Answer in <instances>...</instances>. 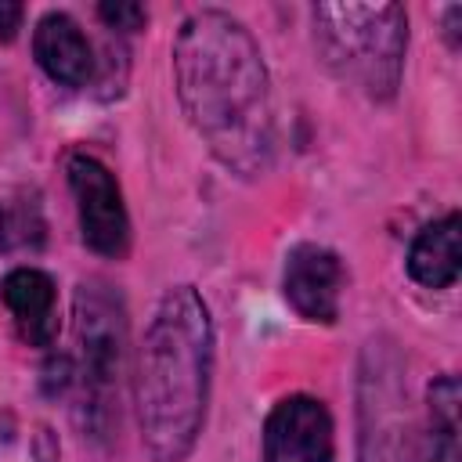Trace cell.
<instances>
[{
    "instance_id": "6da1fadb",
    "label": "cell",
    "mask_w": 462,
    "mask_h": 462,
    "mask_svg": "<svg viewBox=\"0 0 462 462\" xmlns=\"http://www.w3.org/2000/svg\"><path fill=\"white\" fill-rule=\"evenodd\" d=\"M173 76L191 126L227 170L253 177L271 166L274 112L267 65L238 18L195 11L177 32Z\"/></svg>"
},
{
    "instance_id": "7a4b0ae2",
    "label": "cell",
    "mask_w": 462,
    "mask_h": 462,
    "mask_svg": "<svg viewBox=\"0 0 462 462\" xmlns=\"http://www.w3.org/2000/svg\"><path fill=\"white\" fill-rule=\"evenodd\" d=\"M213 372V321L195 285L159 300L137 357V422L155 462H184L202 433Z\"/></svg>"
},
{
    "instance_id": "3957f363",
    "label": "cell",
    "mask_w": 462,
    "mask_h": 462,
    "mask_svg": "<svg viewBox=\"0 0 462 462\" xmlns=\"http://www.w3.org/2000/svg\"><path fill=\"white\" fill-rule=\"evenodd\" d=\"M314 43L321 61L354 90L393 97L404 69L408 14L401 4H318Z\"/></svg>"
},
{
    "instance_id": "277c9868",
    "label": "cell",
    "mask_w": 462,
    "mask_h": 462,
    "mask_svg": "<svg viewBox=\"0 0 462 462\" xmlns=\"http://www.w3.org/2000/svg\"><path fill=\"white\" fill-rule=\"evenodd\" d=\"M69 184L79 209L83 242L101 256H126L130 245V220L119 195V184L112 170L94 155H72L69 159Z\"/></svg>"
},
{
    "instance_id": "5b68a950",
    "label": "cell",
    "mask_w": 462,
    "mask_h": 462,
    "mask_svg": "<svg viewBox=\"0 0 462 462\" xmlns=\"http://www.w3.org/2000/svg\"><path fill=\"white\" fill-rule=\"evenodd\" d=\"M332 415L318 397L292 393L263 422V462H332Z\"/></svg>"
},
{
    "instance_id": "8992f818",
    "label": "cell",
    "mask_w": 462,
    "mask_h": 462,
    "mask_svg": "<svg viewBox=\"0 0 462 462\" xmlns=\"http://www.w3.org/2000/svg\"><path fill=\"white\" fill-rule=\"evenodd\" d=\"M76 328L94 390H108L123 365V307L101 282H83L76 292Z\"/></svg>"
},
{
    "instance_id": "52a82bcc",
    "label": "cell",
    "mask_w": 462,
    "mask_h": 462,
    "mask_svg": "<svg viewBox=\"0 0 462 462\" xmlns=\"http://www.w3.org/2000/svg\"><path fill=\"white\" fill-rule=\"evenodd\" d=\"M285 300L296 307L300 318L332 325L339 318V296H343V263L332 249L303 242L285 256Z\"/></svg>"
},
{
    "instance_id": "ba28073f",
    "label": "cell",
    "mask_w": 462,
    "mask_h": 462,
    "mask_svg": "<svg viewBox=\"0 0 462 462\" xmlns=\"http://www.w3.org/2000/svg\"><path fill=\"white\" fill-rule=\"evenodd\" d=\"M32 51H36L40 69L61 87H83L94 76V51L83 29L61 11H51L36 22Z\"/></svg>"
},
{
    "instance_id": "9c48e42d",
    "label": "cell",
    "mask_w": 462,
    "mask_h": 462,
    "mask_svg": "<svg viewBox=\"0 0 462 462\" xmlns=\"http://www.w3.org/2000/svg\"><path fill=\"white\" fill-rule=\"evenodd\" d=\"M458 267H462V220L458 213H448L415 235L408 249V274L426 289H448L455 285Z\"/></svg>"
},
{
    "instance_id": "30bf717a",
    "label": "cell",
    "mask_w": 462,
    "mask_h": 462,
    "mask_svg": "<svg viewBox=\"0 0 462 462\" xmlns=\"http://www.w3.org/2000/svg\"><path fill=\"white\" fill-rule=\"evenodd\" d=\"M4 300L32 346H51L58 336V307H54V282L36 267H18L4 278Z\"/></svg>"
},
{
    "instance_id": "8fae6325",
    "label": "cell",
    "mask_w": 462,
    "mask_h": 462,
    "mask_svg": "<svg viewBox=\"0 0 462 462\" xmlns=\"http://www.w3.org/2000/svg\"><path fill=\"white\" fill-rule=\"evenodd\" d=\"M430 448L426 462H458V379L440 375L430 386Z\"/></svg>"
},
{
    "instance_id": "7c38bea8",
    "label": "cell",
    "mask_w": 462,
    "mask_h": 462,
    "mask_svg": "<svg viewBox=\"0 0 462 462\" xmlns=\"http://www.w3.org/2000/svg\"><path fill=\"white\" fill-rule=\"evenodd\" d=\"M97 14H101V22H105L108 29H123V32H134V29H141V25L148 22V11H144L141 4H130V0L101 4Z\"/></svg>"
},
{
    "instance_id": "4fadbf2b",
    "label": "cell",
    "mask_w": 462,
    "mask_h": 462,
    "mask_svg": "<svg viewBox=\"0 0 462 462\" xmlns=\"http://www.w3.org/2000/svg\"><path fill=\"white\" fill-rule=\"evenodd\" d=\"M25 238H29V235H25V220H22V213L0 206V253L11 249V245H18V242H25Z\"/></svg>"
},
{
    "instance_id": "5bb4252c",
    "label": "cell",
    "mask_w": 462,
    "mask_h": 462,
    "mask_svg": "<svg viewBox=\"0 0 462 462\" xmlns=\"http://www.w3.org/2000/svg\"><path fill=\"white\" fill-rule=\"evenodd\" d=\"M22 4H7V0H0V40L7 43V40H14V32L22 29Z\"/></svg>"
}]
</instances>
